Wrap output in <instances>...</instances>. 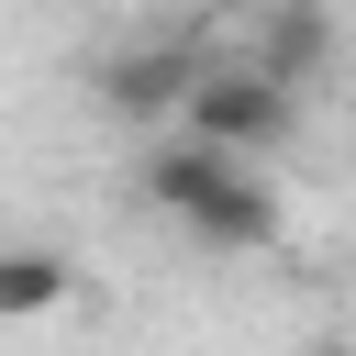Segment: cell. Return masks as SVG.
Returning a JSON list of instances; mask_svg holds the SVG:
<instances>
[{"label":"cell","instance_id":"obj_1","mask_svg":"<svg viewBox=\"0 0 356 356\" xmlns=\"http://www.w3.org/2000/svg\"><path fill=\"white\" fill-rule=\"evenodd\" d=\"M178 134L189 145H211V156H234V167H267V156H289L300 145V100L278 89V78H256L245 56H200V78H189V100H178Z\"/></svg>","mask_w":356,"mask_h":356},{"label":"cell","instance_id":"obj_2","mask_svg":"<svg viewBox=\"0 0 356 356\" xmlns=\"http://www.w3.org/2000/svg\"><path fill=\"white\" fill-rule=\"evenodd\" d=\"M278 222H289V200H278L267 167H211L200 200L178 211V234L211 245V256H256V245H278Z\"/></svg>","mask_w":356,"mask_h":356},{"label":"cell","instance_id":"obj_3","mask_svg":"<svg viewBox=\"0 0 356 356\" xmlns=\"http://www.w3.org/2000/svg\"><path fill=\"white\" fill-rule=\"evenodd\" d=\"M189 78H200V44H189V33H145V44H122V56L100 67V100H111L122 122H178Z\"/></svg>","mask_w":356,"mask_h":356},{"label":"cell","instance_id":"obj_4","mask_svg":"<svg viewBox=\"0 0 356 356\" xmlns=\"http://www.w3.org/2000/svg\"><path fill=\"white\" fill-rule=\"evenodd\" d=\"M256 78H278L289 100H312L323 78H334V11L323 0H267L256 11V56H245Z\"/></svg>","mask_w":356,"mask_h":356},{"label":"cell","instance_id":"obj_5","mask_svg":"<svg viewBox=\"0 0 356 356\" xmlns=\"http://www.w3.org/2000/svg\"><path fill=\"white\" fill-rule=\"evenodd\" d=\"M78 300V267L56 245H0V323H44Z\"/></svg>","mask_w":356,"mask_h":356},{"label":"cell","instance_id":"obj_6","mask_svg":"<svg viewBox=\"0 0 356 356\" xmlns=\"http://www.w3.org/2000/svg\"><path fill=\"white\" fill-rule=\"evenodd\" d=\"M222 11H267V0H222Z\"/></svg>","mask_w":356,"mask_h":356},{"label":"cell","instance_id":"obj_7","mask_svg":"<svg viewBox=\"0 0 356 356\" xmlns=\"http://www.w3.org/2000/svg\"><path fill=\"white\" fill-rule=\"evenodd\" d=\"M312 356H345V345H312Z\"/></svg>","mask_w":356,"mask_h":356}]
</instances>
